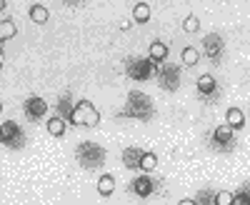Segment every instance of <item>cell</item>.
<instances>
[{
    "label": "cell",
    "mask_w": 250,
    "mask_h": 205,
    "mask_svg": "<svg viewBox=\"0 0 250 205\" xmlns=\"http://www.w3.org/2000/svg\"><path fill=\"white\" fill-rule=\"evenodd\" d=\"M155 113L153 108V98L150 95H145L140 90H130L128 93V102H125V108L118 113L120 118H135V120H150Z\"/></svg>",
    "instance_id": "cell-1"
},
{
    "label": "cell",
    "mask_w": 250,
    "mask_h": 205,
    "mask_svg": "<svg viewBox=\"0 0 250 205\" xmlns=\"http://www.w3.org/2000/svg\"><path fill=\"white\" fill-rule=\"evenodd\" d=\"M105 155H108V153H105V148L98 145V143H93V140L80 143L78 150H75L78 163H80L83 168H88V170H93V168L103 165V163H105Z\"/></svg>",
    "instance_id": "cell-2"
},
{
    "label": "cell",
    "mask_w": 250,
    "mask_h": 205,
    "mask_svg": "<svg viewBox=\"0 0 250 205\" xmlns=\"http://www.w3.org/2000/svg\"><path fill=\"white\" fill-rule=\"evenodd\" d=\"M68 120L73 123V125H78V128H95L100 123V113H98V108L93 105L90 100L83 98L80 102L73 105V113H70Z\"/></svg>",
    "instance_id": "cell-3"
},
{
    "label": "cell",
    "mask_w": 250,
    "mask_h": 205,
    "mask_svg": "<svg viewBox=\"0 0 250 205\" xmlns=\"http://www.w3.org/2000/svg\"><path fill=\"white\" fill-rule=\"evenodd\" d=\"M155 70H158V65L150 58H130L128 60V75L133 80H150L155 75Z\"/></svg>",
    "instance_id": "cell-4"
},
{
    "label": "cell",
    "mask_w": 250,
    "mask_h": 205,
    "mask_svg": "<svg viewBox=\"0 0 250 205\" xmlns=\"http://www.w3.org/2000/svg\"><path fill=\"white\" fill-rule=\"evenodd\" d=\"M155 78H158V83L165 90H175L180 85V65H175V63H160L158 70H155Z\"/></svg>",
    "instance_id": "cell-5"
},
{
    "label": "cell",
    "mask_w": 250,
    "mask_h": 205,
    "mask_svg": "<svg viewBox=\"0 0 250 205\" xmlns=\"http://www.w3.org/2000/svg\"><path fill=\"white\" fill-rule=\"evenodd\" d=\"M0 143L8 148H20L23 145V130L15 120H5L3 125H0Z\"/></svg>",
    "instance_id": "cell-6"
},
{
    "label": "cell",
    "mask_w": 250,
    "mask_h": 205,
    "mask_svg": "<svg viewBox=\"0 0 250 205\" xmlns=\"http://www.w3.org/2000/svg\"><path fill=\"white\" fill-rule=\"evenodd\" d=\"M223 38L218 35V33H210V35H205L203 38V53L210 58V60H218L220 55H223Z\"/></svg>",
    "instance_id": "cell-7"
},
{
    "label": "cell",
    "mask_w": 250,
    "mask_h": 205,
    "mask_svg": "<svg viewBox=\"0 0 250 205\" xmlns=\"http://www.w3.org/2000/svg\"><path fill=\"white\" fill-rule=\"evenodd\" d=\"M23 108H25V115H28L30 120H40V118L48 113V102L40 98V95H33V98L25 100V105H23Z\"/></svg>",
    "instance_id": "cell-8"
},
{
    "label": "cell",
    "mask_w": 250,
    "mask_h": 205,
    "mask_svg": "<svg viewBox=\"0 0 250 205\" xmlns=\"http://www.w3.org/2000/svg\"><path fill=\"white\" fill-rule=\"evenodd\" d=\"M213 143L218 148H225V150H230L235 143H233V128L230 125H220V128H215V133H213Z\"/></svg>",
    "instance_id": "cell-9"
},
{
    "label": "cell",
    "mask_w": 250,
    "mask_h": 205,
    "mask_svg": "<svg viewBox=\"0 0 250 205\" xmlns=\"http://www.w3.org/2000/svg\"><path fill=\"white\" fill-rule=\"evenodd\" d=\"M145 150H140L138 145H130V148H125L123 150V165L128 168V170H138L140 168V158H143Z\"/></svg>",
    "instance_id": "cell-10"
},
{
    "label": "cell",
    "mask_w": 250,
    "mask_h": 205,
    "mask_svg": "<svg viewBox=\"0 0 250 205\" xmlns=\"http://www.w3.org/2000/svg\"><path fill=\"white\" fill-rule=\"evenodd\" d=\"M153 190H155V183H153L148 175H140V178H135V180H133V193H135V195L148 198Z\"/></svg>",
    "instance_id": "cell-11"
},
{
    "label": "cell",
    "mask_w": 250,
    "mask_h": 205,
    "mask_svg": "<svg viewBox=\"0 0 250 205\" xmlns=\"http://www.w3.org/2000/svg\"><path fill=\"white\" fill-rule=\"evenodd\" d=\"M155 65H160V63H165L168 60V45L163 43V40H155V43H150V55H148Z\"/></svg>",
    "instance_id": "cell-12"
},
{
    "label": "cell",
    "mask_w": 250,
    "mask_h": 205,
    "mask_svg": "<svg viewBox=\"0 0 250 205\" xmlns=\"http://www.w3.org/2000/svg\"><path fill=\"white\" fill-rule=\"evenodd\" d=\"M113 190H115V178H113L110 173L100 175V180H98V193H100L103 198H110Z\"/></svg>",
    "instance_id": "cell-13"
},
{
    "label": "cell",
    "mask_w": 250,
    "mask_h": 205,
    "mask_svg": "<svg viewBox=\"0 0 250 205\" xmlns=\"http://www.w3.org/2000/svg\"><path fill=\"white\" fill-rule=\"evenodd\" d=\"M70 113H73V100H70V93H62V95L58 98V115H60L62 120H68V118H70Z\"/></svg>",
    "instance_id": "cell-14"
},
{
    "label": "cell",
    "mask_w": 250,
    "mask_h": 205,
    "mask_svg": "<svg viewBox=\"0 0 250 205\" xmlns=\"http://www.w3.org/2000/svg\"><path fill=\"white\" fill-rule=\"evenodd\" d=\"M225 120H228V125H230L233 130H238V128L245 125V115H243L240 108H230V110H228V115H225Z\"/></svg>",
    "instance_id": "cell-15"
},
{
    "label": "cell",
    "mask_w": 250,
    "mask_h": 205,
    "mask_svg": "<svg viewBox=\"0 0 250 205\" xmlns=\"http://www.w3.org/2000/svg\"><path fill=\"white\" fill-rule=\"evenodd\" d=\"M65 130H68V123L62 120L60 115H55V118H50V120H48V133H50V135L60 138V135L65 133Z\"/></svg>",
    "instance_id": "cell-16"
},
{
    "label": "cell",
    "mask_w": 250,
    "mask_h": 205,
    "mask_svg": "<svg viewBox=\"0 0 250 205\" xmlns=\"http://www.w3.org/2000/svg\"><path fill=\"white\" fill-rule=\"evenodd\" d=\"M215 88H218V83H215L213 75H200V78H198V90H200L203 95L215 93Z\"/></svg>",
    "instance_id": "cell-17"
},
{
    "label": "cell",
    "mask_w": 250,
    "mask_h": 205,
    "mask_svg": "<svg viewBox=\"0 0 250 205\" xmlns=\"http://www.w3.org/2000/svg\"><path fill=\"white\" fill-rule=\"evenodd\" d=\"M133 20H135V23H148V20H150V5L148 3H135Z\"/></svg>",
    "instance_id": "cell-18"
},
{
    "label": "cell",
    "mask_w": 250,
    "mask_h": 205,
    "mask_svg": "<svg viewBox=\"0 0 250 205\" xmlns=\"http://www.w3.org/2000/svg\"><path fill=\"white\" fill-rule=\"evenodd\" d=\"M48 18H50V13H48L45 5H33L30 8V20H33V23L43 25V23H48Z\"/></svg>",
    "instance_id": "cell-19"
},
{
    "label": "cell",
    "mask_w": 250,
    "mask_h": 205,
    "mask_svg": "<svg viewBox=\"0 0 250 205\" xmlns=\"http://www.w3.org/2000/svg\"><path fill=\"white\" fill-rule=\"evenodd\" d=\"M180 58H183V65H198V60H200V50H198V48H193V45H188V48H183Z\"/></svg>",
    "instance_id": "cell-20"
},
{
    "label": "cell",
    "mask_w": 250,
    "mask_h": 205,
    "mask_svg": "<svg viewBox=\"0 0 250 205\" xmlns=\"http://www.w3.org/2000/svg\"><path fill=\"white\" fill-rule=\"evenodd\" d=\"M15 33H18V25L13 23V20H0V43L15 38Z\"/></svg>",
    "instance_id": "cell-21"
},
{
    "label": "cell",
    "mask_w": 250,
    "mask_h": 205,
    "mask_svg": "<svg viewBox=\"0 0 250 205\" xmlns=\"http://www.w3.org/2000/svg\"><path fill=\"white\" fill-rule=\"evenodd\" d=\"M140 168H143L145 173L155 170V168H158V155H155V153H143V158H140Z\"/></svg>",
    "instance_id": "cell-22"
},
{
    "label": "cell",
    "mask_w": 250,
    "mask_h": 205,
    "mask_svg": "<svg viewBox=\"0 0 250 205\" xmlns=\"http://www.w3.org/2000/svg\"><path fill=\"white\" fill-rule=\"evenodd\" d=\"M183 30H185V33H198V30H200V20H198V15H188V18H185V23H183Z\"/></svg>",
    "instance_id": "cell-23"
},
{
    "label": "cell",
    "mask_w": 250,
    "mask_h": 205,
    "mask_svg": "<svg viewBox=\"0 0 250 205\" xmlns=\"http://www.w3.org/2000/svg\"><path fill=\"white\" fill-rule=\"evenodd\" d=\"M213 198H215V193H210V190H200L198 198H195L193 203H195V205H215Z\"/></svg>",
    "instance_id": "cell-24"
},
{
    "label": "cell",
    "mask_w": 250,
    "mask_h": 205,
    "mask_svg": "<svg viewBox=\"0 0 250 205\" xmlns=\"http://www.w3.org/2000/svg\"><path fill=\"white\" fill-rule=\"evenodd\" d=\"M230 205H250V200H248V188L238 190V193L230 198Z\"/></svg>",
    "instance_id": "cell-25"
},
{
    "label": "cell",
    "mask_w": 250,
    "mask_h": 205,
    "mask_svg": "<svg viewBox=\"0 0 250 205\" xmlns=\"http://www.w3.org/2000/svg\"><path fill=\"white\" fill-rule=\"evenodd\" d=\"M230 198H233V193H228V190H220V193H215L213 203H215V205H230Z\"/></svg>",
    "instance_id": "cell-26"
},
{
    "label": "cell",
    "mask_w": 250,
    "mask_h": 205,
    "mask_svg": "<svg viewBox=\"0 0 250 205\" xmlns=\"http://www.w3.org/2000/svg\"><path fill=\"white\" fill-rule=\"evenodd\" d=\"M133 25H130V20H125V23H120V30H130Z\"/></svg>",
    "instance_id": "cell-27"
},
{
    "label": "cell",
    "mask_w": 250,
    "mask_h": 205,
    "mask_svg": "<svg viewBox=\"0 0 250 205\" xmlns=\"http://www.w3.org/2000/svg\"><path fill=\"white\" fill-rule=\"evenodd\" d=\"M178 205H195V203H193V200H190V198H185V200H180V203H178Z\"/></svg>",
    "instance_id": "cell-28"
},
{
    "label": "cell",
    "mask_w": 250,
    "mask_h": 205,
    "mask_svg": "<svg viewBox=\"0 0 250 205\" xmlns=\"http://www.w3.org/2000/svg\"><path fill=\"white\" fill-rule=\"evenodd\" d=\"M3 63H5V55H3V48H0V68H3Z\"/></svg>",
    "instance_id": "cell-29"
},
{
    "label": "cell",
    "mask_w": 250,
    "mask_h": 205,
    "mask_svg": "<svg viewBox=\"0 0 250 205\" xmlns=\"http://www.w3.org/2000/svg\"><path fill=\"white\" fill-rule=\"evenodd\" d=\"M5 8H8V3H5V0H0V13H3Z\"/></svg>",
    "instance_id": "cell-30"
},
{
    "label": "cell",
    "mask_w": 250,
    "mask_h": 205,
    "mask_svg": "<svg viewBox=\"0 0 250 205\" xmlns=\"http://www.w3.org/2000/svg\"><path fill=\"white\" fill-rule=\"evenodd\" d=\"M0 113H3V105H0Z\"/></svg>",
    "instance_id": "cell-31"
}]
</instances>
